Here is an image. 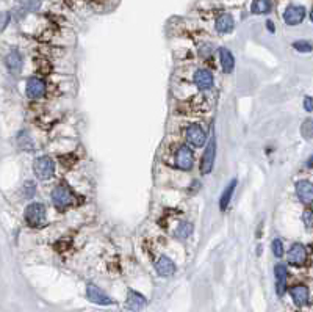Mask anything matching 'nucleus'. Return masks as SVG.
Listing matches in <instances>:
<instances>
[{
	"label": "nucleus",
	"mask_w": 313,
	"mask_h": 312,
	"mask_svg": "<svg viewBox=\"0 0 313 312\" xmlns=\"http://www.w3.org/2000/svg\"><path fill=\"white\" fill-rule=\"evenodd\" d=\"M302 221H304V224H305V227H313V210H310V209H307L304 213H302Z\"/></svg>",
	"instance_id": "nucleus-28"
},
{
	"label": "nucleus",
	"mask_w": 313,
	"mask_h": 312,
	"mask_svg": "<svg viewBox=\"0 0 313 312\" xmlns=\"http://www.w3.org/2000/svg\"><path fill=\"white\" fill-rule=\"evenodd\" d=\"M296 196L299 198L301 203L304 204H311L313 203V184L308 180H299L296 182Z\"/></svg>",
	"instance_id": "nucleus-14"
},
{
	"label": "nucleus",
	"mask_w": 313,
	"mask_h": 312,
	"mask_svg": "<svg viewBox=\"0 0 313 312\" xmlns=\"http://www.w3.org/2000/svg\"><path fill=\"white\" fill-rule=\"evenodd\" d=\"M307 167H308V168H313V154H311V155L308 157V160H307Z\"/></svg>",
	"instance_id": "nucleus-33"
},
{
	"label": "nucleus",
	"mask_w": 313,
	"mask_h": 312,
	"mask_svg": "<svg viewBox=\"0 0 313 312\" xmlns=\"http://www.w3.org/2000/svg\"><path fill=\"white\" fill-rule=\"evenodd\" d=\"M290 297H291V300L294 301L296 306L302 307L308 303V297H310L308 289L305 286H294V287L290 289Z\"/></svg>",
	"instance_id": "nucleus-17"
},
{
	"label": "nucleus",
	"mask_w": 313,
	"mask_h": 312,
	"mask_svg": "<svg viewBox=\"0 0 313 312\" xmlns=\"http://www.w3.org/2000/svg\"><path fill=\"white\" fill-rule=\"evenodd\" d=\"M86 297L91 303L99 304V306H110V304L114 303L111 297H108V295L101 287H97L93 283L86 284Z\"/></svg>",
	"instance_id": "nucleus-7"
},
{
	"label": "nucleus",
	"mask_w": 313,
	"mask_h": 312,
	"mask_svg": "<svg viewBox=\"0 0 313 312\" xmlns=\"http://www.w3.org/2000/svg\"><path fill=\"white\" fill-rule=\"evenodd\" d=\"M11 18V16L8 14V13H2V30H5L7 28V25H8V19Z\"/></svg>",
	"instance_id": "nucleus-31"
},
{
	"label": "nucleus",
	"mask_w": 313,
	"mask_h": 312,
	"mask_svg": "<svg viewBox=\"0 0 313 312\" xmlns=\"http://www.w3.org/2000/svg\"><path fill=\"white\" fill-rule=\"evenodd\" d=\"M301 132H302V137L305 140L313 138V120H305L304 121V124L301 126Z\"/></svg>",
	"instance_id": "nucleus-25"
},
{
	"label": "nucleus",
	"mask_w": 313,
	"mask_h": 312,
	"mask_svg": "<svg viewBox=\"0 0 313 312\" xmlns=\"http://www.w3.org/2000/svg\"><path fill=\"white\" fill-rule=\"evenodd\" d=\"M307 16V10L302 5H288L282 14L284 22L287 25H299L304 22Z\"/></svg>",
	"instance_id": "nucleus-6"
},
{
	"label": "nucleus",
	"mask_w": 313,
	"mask_h": 312,
	"mask_svg": "<svg viewBox=\"0 0 313 312\" xmlns=\"http://www.w3.org/2000/svg\"><path fill=\"white\" fill-rule=\"evenodd\" d=\"M219 61H221V68L226 74H230L234 69H235V57L234 54L229 51L226 47H221L219 49Z\"/></svg>",
	"instance_id": "nucleus-18"
},
{
	"label": "nucleus",
	"mask_w": 313,
	"mask_h": 312,
	"mask_svg": "<svg viewBox=\"0 0 313 312\" xmlns=\"http://www.w3.org/2000/svg\"><path fill=\"white\" fill-rule=\"evenodd\" d=\"M46 82L39 77H30L27 80V87H25V93L30 99H39L46 94Z\"/></svg>",
	"instance_id": "nucleus-10"
},
{
	"label": "nucleus",
	"mask_w": 313,
	"mask_h": 312,
	"mask_svg": "<svg viewBox=\"0 0 313 312\" xmlns=\"http://www.w3.org/2000/svg\"><path fill=\"white\" fill-rule=\"evenodd\" d=\"M125 306H127L130 310L138 312V310H143V309L147 306V300L143 297L141 293H138V292H135V290H128Z\"/></svg>",
	"instance_id": "nucleus-16"
},
{
	"label": "nucleus",
	"mask_w": 313,
	"mask_h": 312,
	"mask_svg": "<svg viewBox=\"0 0 313 312\" xmlns=\"http://www.w3.org/2000/svg\"><path fill=\"white\" fill-rule=\"evenodd\" d=\"M5 63H7V66H8L10 71H13V72H19L21 68H22L24 60H22L21 52H19V51H16V49H13V51L7 55Z\"/></svg>",
	"instance_id": "nucleus-20"
},
{
	"label": "nucleus",
	"mask_w": 313,
	"mask_h": 312,
	"mask_svg": "<svg viewBox=\"0 0 313 312\" xmlns=\"http://www.w3.org/2000/svg\"><path fill=\"white\" fill-rule=\"evenodd\" d=\"M21 4L24 8H27L30 11H36L41 7V0H21Z\"/></svg>",
	"instance_id": "nucleus-26"
},
{
	"label": "nucleus",
	"mask_w": 313,
	"mask_h": 312,
	"mask_svg": "<svg viewBox=\"0 0 313 312\" xmlns=\"http://www.w3.org/2000/svg\"><path fill=\"white\" fill-rule=\"evenodd\" d=\"M24 215L31 227H39L46 223V206L42 203H31L27 206Z\"/></svg>",
	"instance_id": "nucleus-1"
},
{
	"label": "nucleus",
	"mask_w": 313,
	"mask_h": 312,
	"mask_svg": "<svg viewBox=\"0 0 313 312\" xmlns=\"http://www.w3.org/2000/svg\"><path fill=\"white\" fill-rule=\"evenodd\" d=\"M215 28H216L218 33H221V35L232 33L234 28H235V19H234V16L229 14V13L219 14L218 18H216V21H215Z\"/></svg>",
	"instance_id": "nucleus-12"
},
{
	"label": "nucleus",
	"mask_w": 313,
	"mask_h": 312,
	"mask_svg": "<svg viewBox=\"0 0 313 312\" xmlns=\"http://www.w3.org/2000/svg\"><path fill=\"white\" fill-rule=\"evenodd\" d=\"M193 231H194L193 223H190V221H180L178 226L175 227V237H178V239H188V237H191Z\"/></svg>",
	"instance_id": "nucleus-22"
},
{
	"label": "nucleus",
	"mask_w": 313,
	"mask_h": 312,
	"mask_svg": "<svg viewBox=\"0 0 313 312\" xmlns=\"http://www.w3.org/2000/svg\"><path fill=\"white\" fill-rule=\"evenodd\" d=\"M237 184H238V180H237V179H232V180L229 182V185L222 190L221 198H219V209H221L222 212L229 207L230 201H232V196H234V191H235V188H237Z\"/></svg>",
	"instance_id": "nucleus-19"
},
{
	"label": "nucleus",
	"mask_w": 313,
	"mask_h": 312,
	"mask_svg": "<svg viewBox=\"0 0 313 312\" xmlns=\"http://www.w3.org/2000/svg\"><path fill=\"white\" fill-rule=\"evenodd\" d=\"M310 21H311V24H313V10H311V13H310Z\"/></svg>",
	"instance_id": "nucleus-34"
},
{
	"label": "nucleus",
	"mask_w": 313,
	"mask_h": 312,
	"mask_svg": "<svg viewBox=\"0 0 313 312\" xmlns=\"http://www.w3.org/2000/svg\"><path fill=\"white\" fill-rule=\"evenodd\" d=\"M304 108L307 111H313V97L311 96H305L304 97Z\"/></svg>",
	"instance_id": "nucleus-30"
},
{
	"label": "nucleus",
	"mask_w": 313,
	"mask_h": 312,
	"mask_svg": "<svg viewBox=\"0 0 313 312\" xmlns=\"http://www.w3.org/2000/svg\"><path fill=\"white\" fill-rule=\"evenodd\" d=\"M266 27H268V30L271 31V33H274V31H276V25H273V22H271V21H268V22H266Z\"/></svg>",
	"instance_id": "nucleus-32"
},
{
	"label": "nucleus",
	"mask_w": 313,
	"mask_h": 312,
	"mask_svg": "<svg viewBox=\"0 0 313 312\" xmlns=\"http://www.w3.org/2000/svg\"><path fill=\"white\" fill-rule=\"evenodd\" d=\"M185 138L191 146L202 147L207 141V134L201 124L193 123V124L187 126V129H185Z\"/></svg>",
	"instance_id": "nucleus-4"
},
{
	"label": "nucleus",
	"mask_w": 313,
	"mask_h": 312,
	"mask_svg": "<svg viewBox=\"0 0 313 312\" xmlns=\"http://www.w3.org/2000/svg\"><path fill=\"white\" fill-rule=\"evenodd\" d=\"M194 165V154L187 144H182L175 151V167L182 171H190Z\"/></svg>",
	"instance_id": "nucleus-5"
},
{
	"label": "nucleus",
	"mask_w": 313,
	"mask_h": 312,
	"mask_svg": "<svg viewBox=\"0 0 313 312\" xmlns=\"http://www.w3.org/2000/svg\"><path fill=\"white\" fill-rule=\"evenodd\" d=\"M193 82L197 88L205 91V90H210L213 87V84H215V77H213V74L208 69H197L193 75Z\"/></svg>",
	"instance_id": "nucleus-11"
},
{
	"label": "nucleus",
	"mask_w": 313,
	"mask_h": 312,
	"mask_svg": "<svg viewBox=\"0 0 313 312\" xmlns=\"http://www.w3.org/2000/svg\"><path fill=\"white\" fill-rule=\"evenodd\" d=\"M51 198H52V204L58 210L68 209L69 206L74 204V194L66 185H57L51 193Z\"/></svg>",
	"instance_id": "nucleus-2"
},
{
	"label": "nucleus",
	"mask_w": 313,
	"mask_h": 312,
	"mask_svg": "<svg viewBox=\"0 0 313 312\" xmlns=\"http://www.w3.org/2000/svg\"><path fill=\"white\" fill-rule=\"evenodd\" d=\"M274 276H276V292L279 297H282L287 290V279H288V270L287 265L277 264L274 267Z\"/></svg>",
	"instance_id": "nucleus-13"
},
{
	"label": "nucleus",
	"mask_w": 313,
	"mask_h": 312,
	"mask_svg": "<svg viewBox=\"0 0 313 312\" xmlns=\"http://www.w3.org/2000/svg\"><path fill=\"white\" fill-rule=\"evenodd\" d=\"M155 270L160 276L169 278L175 273V264L168 257V256H160L155 260Z\"/></svg>",
	"instance_id": "nucleus-15"
},
{
	"label": "nucleus",
	"mask_w": 313,
	"mask_h": 312,
	"mask_svg": "<svg viewBox=\"0 0 313 312\" xmlns=\"http://www.w3.org/2000/svg\"><path fill=\"white\" fill-rule=\"evenodd\" d=\"M33 173L38 179H51L55 174V162L51 157L42 155L33 162Z\"/></svg>",
	"instance_id": "nucleus-3"
},
{
	"label": "nucleus",
	"mask_w": 313,
	"mask_h": 312,
	"mask_svg": "<svg viewBox=\"0 0 313 312\" xmlns=\"http://www.w3.org/2000/svg\"><path fill=\"white\" fill-rule=\"evenodd\" d=\"M273 10V0H252L251 11L254 14H268Z\"/></svg>",
	"instance_id": "nucleus-21"
},
{
	"label": "nucleus",
	"mask_w": 313,
	"mask_h": 312,
	"mask_svg": "<svg viewBox=\"0 0 313 312\" xmlns=\"http://www.w3.org/2000/svg\"><path fill=\"white\" fill-rule=\"evenodd\" d=\"M293 49L294 51H298L301 54H310L313 51V44L310 41H305V40H299V41H294L293 43Z\"/></svg>",
	"instance_id": "nucleus-23"
},
{
	"label": "nucleus",
	"mask_w": 313,
	"mask_h": 312,
	"mask_svg": "<svg viewBox=\"0 0 313 312\" xmlns=\"http://www.w3.org/2000/svg\"><path fill=\"white\" fill-rule=\"evenodd\" d=\"M287 260L288 264L294 265V267H301L305 264L307 260V250L302 243H293L290 246V250L287 253Z\"/></svg>",
	"instance_id": "nucleus-9"
},
{
	"label": "nucleus",
	"mask_w": 313,
	"mask_h": 312,
	"mask_svg": "<svg viewBox=\"0 0 313 312\" xmlns=\"http://www.w3.org/2000/svg\"><path fill=\"white\" fill-rule=\"evenodd\" d=\"M18 143L21 144V147H25L24 144H28V146H30V149H31V144H33L31 140L28 138V135H27L25 132H21V134L18 135Z\"/></svg>",
	"instance_id": "nucleus-29"
},
{
	"label": "nucleus",
	"mask_w": 313,
	"mask_h": 312,
	"mask_svg": "<svg viewBox=\"0 0 313 312\" xmlns=\"http://www.w3.org/2000/svg\"><path fill=\"white\" fill-rule=\"evenodd\" d=\"M22 191H24V196H25V198H31V196L35 194V191H36V185L33 184L31 180H28V182L24 184Z\"/></svg>",
	"instance_id": "nucleus-27"
},
{
	"label": "nucleus",
	"mask_w": 313,
	"mask_h": 312,
	"mask_svg": "<svg viewBox=\"0 0 313 312\" xmlns=\"http://www.w3.org/2000/svg\"><path fill=\"white\" fill-rule=\"evenodd\" d=\"M271 250H273V254H274L276 257H282L284 253H285L282 240H281V239H274V240L271 242Z\"/></svg>",
	"instance_id": "nucleus-24"
},
{
	"label": "nucleus",
	"mask_w": 313,
	"mask_h": 312,
	"mask_svg": "<svg viewBox=\"0 0 313 312\" xmlns=\"http://www.w3.org/2000/svg\"><path fill=\"white\" fill-rule=\"evenodd\" d=\"M215 157H216V138L211 137V140L208 141L205 152L202 155V162H201V171L202 174H210L213 170V165H215Z\"/></svg>",
	"instance_id": "nucleus-8"
}]
</instances>
